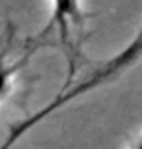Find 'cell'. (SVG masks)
Returning a JSON list of instances; mask_svg holds the SVG:
<instances>
[{"instance_id":"obj_2","label":"cell","mask_w":142,"mask_h":149,"mask_svg":"<svg viewBox=\"0 0 142 149\" xmlns=\"http://www.w3.org/2000/svg\"><path fill=\"white\" fill-rule=\"evenodd\" d=\"M140 56H142V27L138 31V35L121 52H117L113 58L103 62L101 68H97V79L101 83H109L111 79H115L117 76L126 72L131 68V64H134Z\"/></svg>"},{"instance_id":"obj_1","label":"cell","mask_w":142,"mask_h":149,"mask_svg":"<svg viewBox=\"0 0 142 149\" xmlns=\"http://www.w3.org/2000/svg\"><path fill=\"white\" fill-rule=\"evenodd\" d=\"M84 23V12H82V2L80 0H51V19L45 31L55 29L59 35V41L66 52L68 60V87L74 77L76 70V58H78V31L82 29Z\"/></svg>"},{"instance_id":"obj_4","label":"cell","mask_w":142,"mask_h":149,"mask_svg":"<svg viewBox=\"0 0 142 149\" xmlns=\"http://www.w3.org/2000/svg\"><path fill=\"white\" fill-rule=\"evenodd\" d=\"M131 149H142V136H140V138H138L136 141L131 145Z\"/></svg>"},{"instance_id":"obj_3","label":"cell","mask_w":142,"mask_h":149,"mask_svg":"<svg viewBox=\"0 0 142 149\" xmlns=\"http://www.w3.org/2000/svg\"><path fill=\"white\" fill-rule=\"evenodd\" d=\"M25 60H28V56H22L18 60H12L8 45L0 49V105L12 95L14 85H16L18 72L22 70Z\"/></svg>"}]
</instances>
